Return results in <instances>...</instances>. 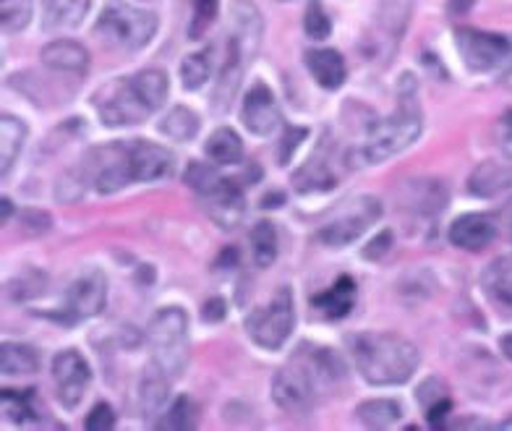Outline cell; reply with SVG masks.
<instances>
[{"label":"cell","mask_w":512,"mask_h":431,"mask_svg":"<svg viewBox=\"0 0 512 431\" xmlns=\"http://www.w3.org/2000/svg\"><path fill=\"white\" fill-rule=\"evenodd\" d=\"M204 152L217 165H238L243 160V142L233 128H217L204 144Z\"/></svg>","instance_id":"cell-29"},{"label":"cell","mask_w":512,"mask_h":431,"mask_svg":"<svg viewBox=\"0 0 512 431\" xmlns=\"http://www.w3.org/2000/svg\"><path fill=\"white\" fill-rule=\"evenodd\" d=\"M0 215H3V223L11 220V215H14V204H11V199H6V196L0 199Z\"/></svg>","instance_id":"cell-52"},{"label":"cell","mask_w":512,"mask_h":431,"mask_svg":"<svg viewBox=\"0 0 512 431\" xmlns=\"http://www.w3.org/2000/svg\"><path fill=\"white\" fill-rule=\"evenodd\" d=\"M42 63L63 74H84L89 68V53L74 40H53L40 53Z\"/></svg>","instance_id":"cell-22"},{"label":"cell","mask_w":512,"mask_h":431,"mask_svg":"<svg viewBox=\"0 0 512 431\" xmlns=\"http://www.w3.org/2000/svg\"><path fill=\"white\" fill-rule=\"evenodd\" d=\"M149 343H152V358L170 377H181L191 361L189 343V314L178 306L160 309L149 324Z\"/></svg>","instance_id":"cell-5"},{"label":"cell","mask_w":512,"mask_h":431,"mask_svg":"<svg viewBox=\"0 0 512 431\" xmlns=\"http://www.w3.org/2000/svg\"><path fill=\"white\" fill-rule=\"evenodd\" d=\"M473 6H476V0H447V14L465 16Z\"/></svg>","instance_id":"cell-50"},{"label":"cell","mask_w":512,"mask_h":431,"mask_svg":"<svg viewBox=\"0 0 512 431\" xmlns=\"http://www.w3.org/2000/svg\"><path fill=\"white\" fill-rule=\"evenodd\" d=\"M418 400H421V403L424 405H432L434 400H439V398H445V387H442V384L437 382V379H429V382L424 384V387H418Z\"/></svg>","instance_id":"cell-48"},{"label":"cell","mask_w":512,"mask_h":431,"mask_svg":"<svg viewBox=\"0 0 512 431\" xmlns=\"http://www.w3.org/2000/svg\"><path fill=\"white\" fill-rule=\"evenodd\" d=\"M421 131H424V115H421V105H418L416 81H413V76H405V84L400 81V108L387 118L371 123L364 142L351 149L345 160L351 168L377 165V162L390 160V157L411 147L421 136Z\"/></svg>","instance_id":"cell-2"},{"label":"cell","mask_w":512,"mask_h":431,"mask_svg":"<svg viewBox=\"0 0 512 431\" xmlns=\"http://www.w3.org/2000/svg\"><path fill=\"white\" fill-rule=\"evenodd\" d=\"M0 369L8 377H24L40 369V356L32 345L24 343H3L0 348Z\"/></svg>","instance_id":"cell-28"},{"label":"cell","mask_w":512,"mask_h":431,"mask_svg":"<svg viewBox=\"0 0 512 431\" xmlns=\"http://www.w3.org/2000/svg\"><path fill=\"white\" fill-rule=\"evenodd\" d=\"M131 155H134V173L136 181L152 183L168 178L176 168V160L170 155V149L162 144L144 142V139H131Z\"/></svg>","instance_id":"cell-17"},{"label":"cell","mask_w":512,"mask_h":431,"mask_svg":"<svg viewBox=\"0 0 512 431\" xmlns=\"http://www.w3.org/2000/svg\"><path fill=\"white\" fill-rule=\"evenodd\" d=\"M92 0H42V24L50 32L76 29L87 16Z\"/></svg>","instance_id":"cell-25"},{"label":"cell","mask_w":512,"mask_h":431,"mask_svg":"<svg viewBox=\"0 0 512 431\" xmlns=\"http://www.w3.org/2000/svg\"><path fill=\"white\" fill-rule=\"evenodd\" d=\"M450 411H452L450 398L434 400L432 405H426V421H429V426H432V429H445V418Z\"/></svg>","instance_id":"cell-45"},{"label":"cell","mask_w":512,"mask_h":431,"mask_svg":"<svg viewBox=\"0 0 512 431\" xmlns=\"http://www.w3.org/2000/svg\"><path fill=\"white\" fill-rule=\"evenodd\" d=\"M186 183L199 196V202L207 209L212 223L225 230L236 228L241 223L243 212H246V199H243L241 186L236 181L220 176L215 168H209L204 162H191L189 170H186Z\"/></svg>","instance_id":"cell-4"},{"label":"cell","mask_w":512,"mask_h":431,"mask_svg":"<svg viewBox=\"0 0 512 431\" xmlns=\"http://www.w3.org/2000/svg\"><path fill=\"white\" fill-rule=\"evenodd\" d=\"M499 345H502V353H505V356L512 361V332H510V335L502 337V343H499Z\"/></svg>","instance_id":"cell-53"},{"label":"cell","mask_w":512,"mask_h":431,"mask_svg":"<svg viewBox=\"0 0 512 431\" xmlns=\"http://www.w3.org/2000/svg\"><path fill=\"white\" fill-rule=\"evenodd\" d=\"M155 429L165 431H191L196 429V405L189 395H181V398L173 400V405L168 408V413L157 421Z\"/></svg>","instance_id":"cell-35"},{"label":"cell","mask_w":512,"mask_h":431,"mask_svg":"<svg viewBox=\"0 0 512 431\" xmlns=\"http://www.w3.org/2000/svg\"><path fill=\"white\" fill-rule=\"evenodd\" d=\"M340 178L332 173V168L327 165L324 157H319V152L306 162L304 168L298 170L296 178H293V186H296L301 194H314V191H330L335 189Z\"/></svg>","instance_id":"cell-27"},{"label":"cell","mask_w":512,"mask_h":431,"mask_svg":"<svg viewBox=\"0 0 512 431\" xmlns=\"http://www.w3.org/2000/svg\"><path fill=\"white\" fill-rule=\"evenodd\" d=\"M251 251L256 267H270L277 256V230L270 220H259L251 228Z\"/></svg>","instance_id":"cell-33"},{"label":"cell","mask_w":512,"mask_h":431,"mask_svg":"<svg viewBox=\"0 0 512 431\" xmlns=\"http://www.w3.org/2000/svg\"><path fill=\"white\" fill-rule=\"evenodd\" d=\"M157 14L149 8L131 6L123 0H110L108 6L102 8L100 19H97V34L108 45L123 50H139L144 48L152 37L157 34Z\"/></svg>","instance_id":"cell-7"},{"label":"cell","mask_w":512,"mask_h":431,"mask_svg":"<svg viewBox=\"0 0 512 431\" xmlns=\"http://www.w3.org/2000/svg\"><path fill=\"white\" fill-rule=\"evenodd\" d=\"M241 121L256 136H272L283 123V113L277 108V100L267 84H254L246 92L241 105Z\"/></svg>","instance_id":"cell-14"},{"label":"cell","mask_w":512,"mask_h":431,"mask_svg":"<svg viewBox=\"0 0 512 431\" xmlns=\"http://www.w3.org/2000/svg\"><path fill=\"white\" fill-rule=\"evenodd\" d=\"M455 45H458L463 63L473 74H486V71H497V68L502 71L512 53V37L481 32V29H458Z\"/></svg>","instance_id":"cell-12"},{"label":"cell","mask_w":512,"mask_h":431,"mask_svg":"<svg viewBox=\"0 0 512 431\" xmlns=\"http://www.w3.org/2000/svg\"><path fill=\"white\" fill-rule=\"evenodd\" d=\"M507 233H510V238H512V207H510V212H507Z\"/></svg>","instance_id":"cell-54"},{"label":"cell","mask_w":512,"mask_h":431,"mask_svg":"<svg viewBox=\"0 0 512 431\" xmlns=\"http://www.w3.org/2000/svg\"><path fill=\"white\" fill-rule=\"evenodd\" d=\"M512 186V170L502 162L486 160L481 162L479 168L473 170L471 178H468V191L473 196H481V199H492V196L505 194Z\"/></svg>","instance_id":"cell-24"},{"label":"cell","mask_w":512,"mask_h":431,"mask_svg":"<svg viewBox=\"0 0 512 431\" xmlns=\"http://www.w3.org/2000/svg\"><path fill=\"white\" fill-rule=\"evenodd\" d=\"M215 19H217V0H196L194 19H191V29H189L191 40H199Z\"/></svg>","instance_id":"cell-41"},{"label":"cell","mask_w":512,"mask_h":431,"mask_svg":"<svg viewBox=\"0 0 512 431\" xmlns=\"http://www.w3.org/2000/svg\"><path fill=\"white\" fill-rule=\"evenodd\" d=\"M306 136H309V128H296V126H290V128H285V134H283V139H280V147H277V162H280V165H288L290 162V157L296 155V149H298V144L304 142Z\"/></svg>","instance_id":"cell-42"},{"label":"cell","mask_w":512,"mask_h":431,"mask_svg":"<svg viewBox=\"0 0 512 431\" xmlns=\"http://www.w3.org/2000/svg\"><path fill=\"white\" fill-rule=\"evenodd\" d=\"M351 353L358 374L371 387L403 384L416 374L418 351L411 340L392 332H361L351 335Z\"/></svg>","instance_id":"cell-3"},{"label":"cell","mask_w":512,"mask_h":431,"mask_svg":"<svg viewBox=\"0 0 512 431\" xmlns=\"http://www.w3.org/2000/svg\"><path fill=\"white\" fill-rule=\"evenodd\" d=\"M225 301L223 298H209L207 304L202 309V319L204 322H223L225 319Z\"/></svg>","instance_id":"cell-49"},{"label":"cell","mask_w":512,"mask_h":431,"mask_svg":"<svg viewBox=\"0 0 512 431\" xmlns=\"http://www.w3.org/2000/svg\"><path fill=\"white\" fill-rule=\"evenodd\" d=\"M92 105H95L100 121L105 123V126L113 128L136 126V123L147 121V115L152 113L147 102H144L142 92L136 89L131 76L105 84V87L92 97Z\"/></svg>","instance_id":"cell-10"},{"label":"cell","mask_w":512,"mask_h":431,"mask_svg":"<svg viewBox=\"0 0 512 431\" xmlns=\"http://www.w3.org/2000/svg\"><path fill=\"white\" fill-rule=\"evenodd\" d=\"M170 374L157 364L155 358L149 361L139 379V405H142L144 418H152L162 411V405H168L170 398Z\"/></svg>","instance_id":"cell-20"},{"label":"cell","mask_w":512,"mask_h":431,"mask_svg":"<svg viewBox=\"0 0 512 431\" xmlns=\"http://www.w3.org/2000/svg\"><path fill=\"white\" fill-rule=\"evenodd\" d=\"M42 288H45V275L37 270H27V275L14 277V280L8 283L6 293L14 304H19V301H29V298L40 296Z\"/></svg>","instance_id":"cell-39"},{"label":"cell","mask_w":512,"mask_h":431,"mask_svg":"<svg viewBox=\"0 0 512 431\" xmlns=\"http://www.w3.org/2000/svg\"><path fill=\"white\" fill-rule=\"evenodd\" d=\"M497 144L502 149V155L512 160V108L505 110L497 121Z\"/></svg>","instance_id":"cell-44"},{"label":"cell","mask_w":512,"mask_h":431,"mask_svg":"<svg viewBox=\"0 0 512 431\" xmlns=\"http://www.w3.org/2000/svg\"><path fill=\"white\" fill-rule=\"evenodd\" d=\"M416 183V212L418 215H437L439 209L447 207V186L439 181H413Z\"/></svg>","instance_id":"cell-36"},{"label":"cell","mask_w":512,"mask_h":431,"mask_svg":"<svg viewBox=\"0 0 512 431\" xmlns=\"http://www.w3.org/2000/svg\"><path fill=\"white\" fill-rule=\"evenodd\" d=\"M304 29L309 34L311 40H327L332 32V21L330 16L324 14V8L319 0H311L309 8H306L304 16Z\"/></svg>","instance_id":"cell-40"},{"label":"cell","mask_w":512,"mask_h":431,"mask_svg":"<svg viewBox=\"0 0 512 431\" xmlns=\"http://www.w3.org/2000/svg\"><path fill=\"white\" fill-rule=\"evenodd\" d=\"M484 293L489 304L502 314L512 317V262L510 259H497L484 270Z\"/></svg>","instance_id":"cell-21"},{"label":"cell","mask_w":512,"mask_h":431,"mask_svg":"<svg viewBox=\"0 0 512 431\" xmlns=\"http://www.w3.org/2000/svg\"><path fill=\"white\" fill-rule=\"evenodd\" d=\"M306 66H309L311 76L317 81L322 89H340L345 84V58L337 50L332 48H319V50H309L306 53Z\"/></svg>","instance_id":"cell-23"},{"label":"cell","mask_w":512,"mask_h":431,"mask_svg":"<svg viewBox=\"0 0 512 431\" xmlns=\"http://www.w3.org/2000/svg\"><path fill=\"white\" fill-rule=\"evenodd\" d=\"M384 212V204L379 202L374 194H358L351 196L348 202H343L340 207L327 215L322 225L317 230L319 243L330 246V249H343V246H351L353 241L364 236L371 225L377 223Z\"/></svg>","instance_id":"cell-8"},{"label":"cell","mask_w":512,"mask_h":431,"mask_svg":"<svg viewBox=\"0 0 512 431\" xmlns=\"http://www.w3.org/2000/svg\"><path fill=\"white\" fill-rule=\"evenodd\" d=\"M447 238L452 246L463 251H484L497 238V223L489 215L473 212V215L458 217L447 230Z\"/></svg>","instance_id":"cell-16"},{"label":"cell","mask_w":512,"mask_h":431,"mask_svg":"<svg viewBox=\"0 0 512 431\" xmlns=\"http://www.w3.org/2000/svg\"><path fill=\"white\" fill-rule=\"evenodd\" d=\"M76 173L81 176V181L87 183V189H95L100 196H110L115 191L126 189L128 183L136 181L131 142H113L92 149L76 165Z\"/></svg>","instance_id":"cell-6"},{"label":"cell","mask_w":512,"mask_h":431,"mask_svg":"<svg viewBox=\"0 0 512 431\" xmlns=\"http://www.w3.org/2000/svg\"><path fill=\"white\" fill-rule=\"evenodd\" d=\"M413 14V0H384L382 6L377 11V19H374V29L371 34L379 37V42L374 45V50H379L387 40L392 50L398 48V42L403 40L405 27H408V21H411Z\"/></svg>","instance_id":"cell-18"},{"label":"cell","mask_w":512,"mask_h":431,"mask_svg":"<svg viewBox=\"0 0 512 431\" xmlns=\"http://www.w3.org/2000/svg\"><path fill=\"white\" fill-rule=\"evenodd\" d=\"M3 416L14 424H27L34 421V405H32V392H14L3 390Z\"/></svg>","instance_id":"cell-38"},{"label":"cell","mask_w":512,"mask_h":431,"mask_svg":"<svg viewBox=\"0 0 512 431\" xmlns=\"http://www.w3.org/2000/svg\"><path fill=\"white\" fill-rule=\"evenodd\" d=\"M356 293H358V285L351 275H343L337 277L335 285L317 296L311 298V306L322 314L327 322H337V319L348 317L353 311V304H356Z\"/></svg>","instance_id":"cell-19"},{"label":"cell","mask_w":512,"mask_h":431,"mask_svg":"<svg viewBox=\"0 0 512 431\" xmlns=\"http://www.w3.org/2000/svg\"><path fill=\"white\" fill-rule=\"evenodd\" d=\"M293 324H296L293 290L280 288L270 298V304L259 306L246 317V332L264 351H280L288 343Z\"/></svg>","instance_id":"cell-9"},{"label":"cell","mask_w":512,"mask_h":431,"mask_svg":"<svg viewBox=\"0 0 512 431\" xmlns=\"http://www.w3.org/2000/svg\"><path fill=\"white\" fill-rule=\"evenodd\" d=\"M53 379L61 405L66 411H74L87 395L92 369L79 351H63L53 358Z\"/></svg>","instance_id":"cell-13"},{"label":"cell","mask_w":512,"mask_h":431,"mask_svg":"<svg viewBox=\"0 0 512 431\" xmlns=\"http://www.w3.org/2000/svg\"><path fill=\"white\" fill-rule=\"evenodd\" d=\"M345 377L343 361L330 348H311L290 358L272 379V400L288 413H306L314 408L319 392Z\"/></svg>","instance_id":"cell-1"},{"label":"cell","mask_w":512,"mask_h":431,"mask_svg":"<svg viewBox=\"0 0 512 431\" xmlns=\"http://www.w3.org/2000/svg\"><path fill=\"white\" fill-rule=\"evenodd\" d=\"M199 126H202V121H199V115L191 113L189 108H183V105H178V108L170 110L165 118L160 121V131L168 139H173V142H191L196 136V131H199Z\"/></svg>","instance_id":"cell-32"},{"label":"cell","mask_w":512,"mask_h":431,"mask_svg":"<svg viewBox=\"0 0 512 431\" xmlns=\"http://www.w3.org/2000/svg\"><path fill=\"white\" fill-rule=\"evenodd\" d=\"M356 416L369 429H387L403 418V405L398 400H369V403L358 405Z\"/></svg>","instance_id":"cell-31"},{"label":"cell","mask_w":512,"mask_h":431,"mask_svg":"<svg viewBox=\"0 0 512 431\" xmlns=\"http://www.w3.org/2000/svg\"><path fill=\"white\" fill-rule=\"evenodd\" d=\"M105 301H108V280L100 270H92L87 275L76 277L74 283L68 285L66 293H63L61 309L45 311L42 317L74 327L81 319L97 317L105 309Z\"/></svg>","instance_id":"cell-11"},{"label":"cell","mask_w":512,"mask_h":431,"mask_svg":"<svg viewBox=\"0 0 512 431\" xmlns=\"http://www.w3.org/2000/svg\"><path fill=\"white\" fill-rule=\"evenodd\" d=\"M230 27H233L230 42L251 61L259 53L264 32L262 14L256 11L251 0H233V6H230Z\"/></svg>","instance_id":"cell-15"},{"label":"cell","mask_w":512,"mask_h":431,"mask_svg":"<svg viewBox=\"0 0 512 431\" xmlns=\"http://www.w3.org/2000/svg\"><path fill=\"white\" fill-rule=\"evenodd\" d=\"M212 76V50H202V53H191L183 58L181 63V84L189 92L202 89Z\"/></svg>","instance_id":"cell-34"},{"label":"cell","mask_w":512,"mask_h":431,"mask_svg":"<svg viewBox=\"0 0 512 431\" xmlns=\"http://www.w3.org/2000/svg\"><path fill=\"white\" fill-rule=\"evenodd\" d=\"M24 228L32 230V233H45V230H50V215L40 212V209H27L24 212Z\"/></svg>","instance_id":"cell-47"},{"label":"cell","mask_w":512,"mask_h":431,"mask_svg":"<svg viewBox=\"0 0 512 431\" xmlns=\"http://www.w3.org/2000/svg\"><path fill=\"white\" fill-rule=\"evenodd\" d=\"M32 19V0H0V27L3 32H21Z\"/></svg>","instance_id":"cell-37"},{"label":"cell","mask_w":512,"mask_h":431,"mask_svg":"<svg viewBox=\"0 0 512 431\" xmlns=\"http://www.w3.org/2000/svg\"><path fill=\"white\" fill-rule=\"evenodd\" d=\"M115 426V411L108 403H97L92 411H89L87 421H84V429L87 431H110Z\"/></svg>","instance_id":"cell-43"},{"label":"cell","mask_w":512,"mask_h":431,"mask_svg":"<svg viewBox=\"0 0 512 431\" xmlns=\"http://www.w3.org/2000/svg\"><path fill=\"white\" fill-rule=\"evenodd\" d=\"M24 139H27V123L19 121L16 115H3L0 118V176L11 173Z\"/></svg>","instance_id":"cell-26"},{"label":"cell","mask_w":512,"mask_h":431,"mask_svg":"<svg viewBox=\"0 0 512 431\" xmlns=\"http://www.w3.org/2000/svg\"><path fill=\"white\" fill-rule=\"evenodd\" d=\"M131 79H134L136 89L142 92L144 102H147L152 113L165 105L170 92V81L165 71H160V68H147V71H139V74H134Z\"/></svg>","instance_id":"cell-30"},{"label":"cell","mask_w":512,"mask_h":431,"mask_svg":"<svg viewBox=\"0 0 512 431\" xmlns=\"http://www.w3.org/2000/svg\"><path fill=\"white\" fill-rule=\"evenodd\" d=\"M390 246H392V230H384L382 236H377L369 246H366L364 256L366 259H371V262H377V259H382V256L390 251Z\"/></svg>","instance_id":"cell-46"},{"label":"cell","mask_w":512,"mask_h":431,"mask_svg":"<svg viewBox=\"0 0 512 431\" xmlns=\"http://www.w3.org/2000/svg\"><path fill=\"white\" fill-rule=\"evenodd\" d=\"M499 79H502V84H505V87L512 89V53H510V58H507L505 66H502V76H499Z\"/></svg>","instance_id":"cell-51"}]
</instances>
